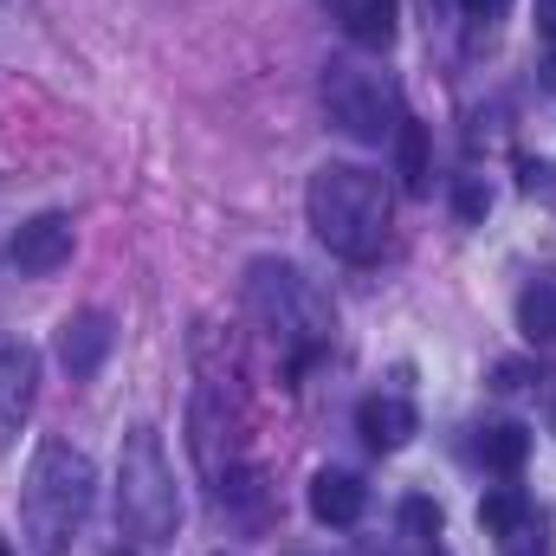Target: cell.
<instances>
[{
	"instance_id": "1",
	"label": "cell",
	"mask_w": 556,
	"mask_h": 556,
	"mask_svg": "<svg viewBox=\"0 0 556 556\" xmlns=\"http://www.w3.org/2000/svg\"><path fill=\"white\" fill-rule=\"evenodd\" d=\"M98 498V466L72 440H39L20 479V538L33 556H65Z\"/></svg>"
},
{
	"instance_id": "2",
	"label": "cell",
	"mask_w": 556,
	"mask_h": 556,
	"mask_svg": "<svg viewBox=\"0 0 556 556\" xmlns=\"http://www.w3.org/2000/svg\"><path fill=\"white\" fill-rule=\"evenodd\" d=\"M304 220L337 260L369 266L389 240V188L363 162H324L304 188Z\"/></svg>"
},
{
	"instance_id": "3",
	"label": "cell",
	"mask_w": 556,
	"mask_h": 556,
	"mask_svg": "<svg viewBox=\"0 0 556 556\" xmlns=\"http://www.w3.org/2000/svg\"><path fill=\"white\" fill-rule=\"evenodd\" d=\"M247 311L291 350V369L317 363L324 343H330V330H337L330 298L298 273L291 260H253V266H247Z\"/></svg>"
},
{
	"instance_id": "4",
	"label": "cell",
	"mask_w": 556,
	"mask_h": 556,
	"mask_svg": "<svg viewBox=\"0 0 556 556\" xmlns=\"http://www.w3.org/2000/svg\"><path fill=\"white\" fill-rule=\"evenodd\" d=\"M117 511L142 544H175L181 531V492H175V466L162 453L155 427H130L124 453H117Z\"/></svg>"
},
{
	"instance_id": "5",
	"label": "cell",
	"mask_w": 556,
	"mask_h": 556,
	"mask_svg": "<svg viewBox=\"0 0 556 556\" xmlns=\"http://www.w3.org/2000/svg\"><path fill=\"white\" fill-rule=\"evenodd\" d=\"M324 111L350 142H395L402 117H408L395 78L376 65H356V59H337L324 72Z\"/></svg>"
},
{
	"instance_id": "6",
	"label": "cell",
	"mask_w": 556,
	"mask_h": 556,
	"mask_svg": "<svg viewBox=\"0 0 556 556\" xmlns=\"http://www.w3.org/2000/svg\"><path fill=\"white\" fill-rule=\"evenodd\" d=\"M72 247H78V227H72V214H33L13 240H7V266L20 278H52L65 260H72Z\"/></svg>"
},
{
	"instance_id": "7",
	"label": "cell",
	"mask_w": 556,
	"mask_h": 556,
	"mask_svg": "<svg viewBox=\"0 0 556 556\" xmlns=\"http://www.w3.org/2000/svg\"><path fill=\"white\" fill-rule=\"evenodd\" d=\"M111 350H117V317L111 311H78V317L59 324V363H65L72 382L98 376L111 363Z\"/></svg>"
},
{
	"instance_id": "8",
	"label": "cell",
	"mask_w": 556,
	"mask_h": 556,
	"mask_svg": "<svg viewBox=\"0 0 556 556\" xmlns=\"http://www.w3.org/2000/svg\"><path fill=\"white\" fill-rule=\"evenodd\" d=\"M39 389V350L33 343H0V446L26 427Z\"/></svg>"
},
{
	"instance_id": "9",
	"label": "cell",
	"mask_w": 556,
	"mask_h": 556,
	"mask_svg": "<svg viewBox=\"0 0 556 556\" xmlns=\"http://www.w3.org/2000/svg\"><path fill=\"white\" fill-rule=\"evenodd\" d=\"M304 505H311V518L317 525H356L363 518V505H369V485L356 479V472H343V466H324V472H311V492H304Z\"/></svg>"
},
{
	"instance_id": "10",
	"label": "cell",
	"mask_w": 556,
	"mask_h": 556,
	"mask_svg": "<svg viewBox=\"0 0 556 556\" xmlns=\"http://www.w3.org/2000/svg\"><path fill=\"white\" fill-rule=\"evenodd\" d=\"M356 433H363L376 453H402L420 433V415H415L408 395H369V402L356 408Z\"/></svg>"
},
{
	"instance_id": "11",
	"label": "cell",
	"mask_w": 556,
	"mask_h": 556,
	"mask_svg": "<svg viewBox=\"0 0 556 556\" xmlns=\"http://www.w3.org/2000/svg\"><path fill=\"white\" fill-rule=\"evenodd\" d=\"M395 13H402L395 0H337V26L363 52H389L395 46Z\"/></svg>"
},
{
	"instance_id": "12",
	"label": "cell",
	"mask_w": 556,
	"mask_h": 556,
	"mask_svg": "<svg viewBox=\"0 0 556 556\" xmlns=\"http://www.w3.org/2000/svg\"><path fill=\"white\" fill-rule=\"evenodd\" d=\"M479 459L492 466V472H525V459H531V427H518V420H498V427H485L479 433Z\"/></svg>"
},
{
	"instance_id": "13",
	"label": "cell",
	"mask_w": 556,
	"mask_h": 556,
	"mask_svg": "<svg viewBox=\"0 0 556 556\" xmlns=\"http://www.w3.org/2000/svg\"><path fill=\"white\" fill-rule=\"evenodd\" d=\"M538 511H531V498L518 492V485H498V492H485L479 498V525H485V538H511V531H525Z\"/></svg>"
},
{
	"instance_id": "14",
	"label": "cell",
	"mask_w": 556,
	"mask_h": 556,
	"mask_svg": "<svg viewBox=\"0 0 556 556\" xmlns=\"http://www.w3.org/2000/svg\"><path fill=\"white\" fill-rule=\"evenodd\" d=\"M518 330L531 343H556V285L551 278H538V285L518 291Z\"/></svg>"
},
{
	"instance_id": "15",
	"label": "cell",
	"mask_w": 556,
	"mask_h": 556,
	"mask_svg": "<svg viewBox=\"0 0 556 556\" xmlns=\"http://www.w3.org/2000/svg\"><path fill=\"white\" fill-rule=\"evenodd\" d=\"M395 168H402V188L408 194H427V124L415 117H402V130H395Z\"/></svg>"
},
{
	"instance_id": "16",
	"label": "cell",
	"mask_w": 556,
	"mask_h": 556,
	"mask_svg": "<svg viewBox=\"0 0 556 556\" xmlns=\"http://www.w3.org/2000/svg\"><path fill=\"white\" fill-rule=\"evenodd\" d=\"M518 188H525L531 201L556 207V162H544V155H518Z\"/></svg>"
},
{
	"instance_id": "17",
	"label": "cell",
	"mask_w": 556,
	"mask_h": 556,
	"mask_svg": "<svg viewBox=\"0 0 556 556\" xmlns=\"http://www.w3.org/2000/svg\"><path fill=\"white\" fill-rule=\"evenodd\" d=\"M453 214H459L466 227H479V220L492 214V188H485L479 175H459V188H453Z\"/></svg>"
},
{
	"instance_id": "18",
	"label": "cell",
	"mask_w": 556,
	"mask_h": 556,
	"mask_svg": "<svg viewBox=\"0 0 556 556\" xmlns=\"http://www.w3.org/2000/svg\"><path fill=\"white\" fill-rule=\"evenodd\" d=\"M402 531H408L415 544L440 538V505H433V498H408V505H402Z\"/></svg>"
},
{
	"instance_id": "19",
	"label": "cell",
	"mask_w": 556,
	"mask_h": 556,
	"mask_svg": "<svg viewBox=\"0 0 556 556\" xmlns=\"http://www.w3.org/2000/svg\"><path fill=\"white\" fill-rule=\"evenodd\" d=\"M505 544V556H551V544H544V525L531 518L525 531H511V538H498Z\"/></svg>"
},
{
	"instance_id": "20",
	"label": "cell",
	"mask_w": 556,
	"mask_h": 556,
	"mask_svg": "<svg viewBox=\"0 0 556 556\" xmlns=\"http://www.w3.org/2000/svg\"><path fill=\"white\" fill-rule=\"evenodd\" d=\"M459 7H466V20H485V26H492V20H505L511 0H459Z\"/></svg>"
},
{
	"instance_id": "21",
	"label": "cell",
	"mask_w": 556,
	"mask_h": 556,
	"mask_svg": "<svg viewBox=\"0 0 556 556\" xmlns=\"http://www.w3.org/2000/svg\"><path fill=\"white\" fill-rule=\"evenodd\" d=\"M538 26H544V39H556V0H538Z\"/></svg>"
},
{
	"instance_id": "22",
	"label": "cell",
	"mask_w": 556,
	"mask_h": 556,
	"mask_svg": "<svg viewBox=\"0 0 556 556\" xmlns=\"http://www.w3.org/2000/svg\"><path fill=\"white\" fill-rule=\"evenodd\" d=\"M551 415H556V408H551Z\"/></svg>"
}]
</instances>
